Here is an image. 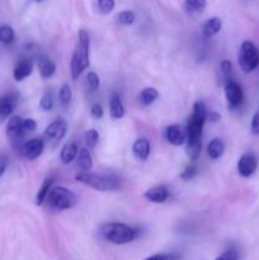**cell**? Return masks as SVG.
Instances as JSON below:
<instances>
[{"mask_svg": "<svg viewBox=\"0 0 259 260\" xmlns=\"http://www.w3.org/2000/svg\"><path fill=\"white\" fill-rule=\"evenodd\" d=\"M89 48H90V40H89L88 32L85 29H80L78 35V42H76L75 51H74L70 63L73 79H78L80 74L90 63V60H89Z\"/></svg>", "mask_w": 259, "mask_h": 260, "instance_id": "1", "label": "cell"}, {"mask_svg": "<svg viewBox=\"0 0 259 260\" xmlns=\"http://www.w3.org/2000/svg\"><path fill=\"white\" fill-rule=\"evenodd\" d=\"M101 234L107 241L116 244V245H123V244L131 243L137 236L136 230L121 222L104 223L101 228Z\"/></svg>", "mask_w": 259, "mask_h": 260, "instance_id": "2", "label": "cell"}, {"mask_svg": "<svg viewBox=\"0 0 259 260\" xmlns=\"http://www.w3.org/2000/svg\"><path fill=\"white\" fill-rule=\"evenodd\" d=\"M76 180L83 184L101 192H109L119 187V179L113 174H91V173H80L76 175Z\"/></svg>", "mask_w": 259, "mask_h": 260, "instance_id": "3", "label": "cell"}, {"mask_svg": "<svg viewBox=\"0 0 259 260\" xmlns=\"http://www.w3.org/2000/svg\"><path fill=\"white\" fill-rule=\"evenodd\" d=\"M239 66L244 73H251L259 65V50L250 41H245L239 51Z\"/></svg>", "mask_w": 259, "mask_h": 260, "instance_id": "4", "label": "cell"}, {"mask_svg": "<svg viewBox=\"0 0 259 260\" xmlns=\"http://www.w3.org/2000/svg\"><path fill=\"white\" fill-rule=\"evenodd\" d=\"M48 203L57 211L70 210L76 205V196L63 187H56L48 193Z\"/></svg>", "mask_w": 259, "mask_h": 260, "instance_id": "5", "label": "cell"}, {"mask_svg": "<svg viewBox=\"0 0 259 260\" xmlns=\"http://www.w3.org/2000/svg\"><path fill=\"white\" fill-rule=\"evenodd\" d=\"M225 96L230 108H238L244 99V93L241 86L236 81L230 80L225 84Z\"/></svg>", "mask_w": 259, "mask_h": 260, "instance_id": "6", "label": "cell"}, {"mask_svg": "<svg viewBox=\"0 0 259 260\" xmlns=\"http://www.w3.org/2000/svg\"><path fill=\"white\" fill-rule=\"evenodd\" d=\"M45 150V142L42 139H32L25 141L20 146V154L27 160H35Z\"/></svg>", "mask_w": 259, "mask_h": 260, "instance_id": "7", "label": "cell"}, {"mask_svg": "<svg viewBox=\"0 0 259 260\" xmlns=\"http://www.w3.org/2000/svg\"><path fill=\"white\" fill-rule=\"evenodd\" d=\"M66 134V122L62 118H57L56 121H53L52 123L48 124L45 129V136L46 140L52 142H58L63 139Z\"/></svg>", "mask_w": 259, "mask_h": 260, "instance_id": "8", "label": "cell"}, {"mask_svg": "<svg viewBox=\"0 0 259 260\" xmlns=\"http://www.w3.org/2000/svg\"><path fill=\"white\" fill-rule=\"evenodd\" d=\"M258 161L253 154H244L238 161L239 175L243 178H249L255 173Z\"/></svg>", "mask_w": 259, "mask_h": 260, "instance_id": "9", "label": "cell"}, {"mask_svg": "<svg viewBox=\"0 0 259 260\" xmlns=\"http://www.w3.org/2000/svg\"><path fill=\"white\" fill-rule=\"evenodd\" d=\"M24 131H23V118L19 116H14L9 119L7 126V136L9 137L12 141H18L24 136Z\"/></svg>", "mask_w": 259, "mask_h": 260, "instance_id": "10", "label": "cell"}, {"mask_svg": "<svg viewBox=\"0 0 259 260\" xmlns=\"http://www.w3.org/2000/svg\"><path fill=\"white\" fill-rule=\"evenodd\" d=\"M164 137L167 139V141L169 142L170 145H173V146H180V145L184 144L185 141V136L184 134H183L179 124L168 126L164 131Z\"/></svg>", "mask_w": 259, "mask_h": 260, "instance_id": "11", "label": "cell"}, {"mask_svg": "<svg viewBox=\"0 0 259 260\" xmlns=\"http://www.w3.org/2000/svg\"><path fill=\"white\" fill-rule=\"evenodd\" d=\"M144 197L152 203H164L169 197V192L164 185H156L145 192Z\"/></svg>", "mask_w": 259, "mask_h": 260, "instance_id": "12", "label": "cell"}, {"mask_svg": "<svg viewBox=\"0 0 259 260\" xmlns=\"http://www.w3.org/2000/svg\"><path fill=\"white\" fill-rule=\"evenodd\" d=\"M132 152L140 161H145L150 155V142L147 139H137L132 145Z\"/></svg>", "mask_w": 259, "mask_h": 260, "instance_id": "13", "label": "cell"}, {"mask_svg": "<svg viewBox=\"0 0 259 260\" xmlns=\"http://www.w3.org/2000/svg\"><path fill=\"white\" fill-rule=\"evenodd\" d=\"M15 96L9 94L0 98V123L4 122L10 114L13 113L15 108Z\"/></svg>", "mask_w": 259, "mask_h": 260, "instance_id": "14", "label": "cell"}, {"mask_svg": "<svg viewBox=\"0 0 259 260\" xmlns=\"http://www.w3.org/2000/svg\"><path fill=\"white\" fill-rule=\"evenodd\" d=\"M32 71L33 62L30 60H28V58H25V60L19 61L17 63V66L14 68V71H13V76H14V79L17 81H22L23 79L28 78L32 74Z\"/></svg>", "mask_w": 259, "mask_h": 260, "instance_id": "15", "label": "cell"}, {"mask_svg": "<svg viewBox=\"0 0 259 260\" xmlns=\"http://www.w3.org/2000/svg\"><path fill=\"white\" fill-rule=\"evenodd\" d=\"M37 66L38 70H40L41 76L43 79H48L55 74L56 71V65L51 58H48L47 56H40L37 58Z\"/></svg>", "mask_w": 259, "mask_h": 260, "instance_id": "16", "label": "cell"}, {"mask_svg": "<svg viewBox=\"0 0 259 260\" xmlns=\"http://www.w3.org/2000/svg\"><path fill=\"white\" fill-rule=\"evenodd\" d=\"M79 154V149L78 145L75 142H68V144L63 145V147L61 149V154H60V159L62 161V164L68 165L78 156Z\"/></svg>", "mask_w": 259, "mask_h": 260, "instance_id": "17", "label": "cell"}, {"mask_svg": "<svg viewBox=\"0 0 259 260\" xmlns=\"http://www.w3.org/2000/svg\"><path fill=\"white\" fill-rule=\"evenodd\" d=\"M109 109H111V117L113 119H121L124 116V107L121 101V96L117 93H113L109 101Z\"/></svg>", "mask_w": 259, "mask_h": 260, "instance_id": "18", "label": "cell"}, {"mask_svg": "<svg viewBox=\"0 0 259 260\" xmlns=\"http://www.w3.org/2000/svg\"><path fill=\"white\" fill-rule=\"evenodd\" d=\"M223 151H225V144L221 139H213L211 140L210 144L207 146V154L212 160H217L222 156Z\"/></svg>", "mask_w": 259, "mask_h": 260, "instance_id": "19", "label": "cell"}, {"mask_svg": "<svg viewBox=\"0 0 259 260\" xmlns=\"http://www.w3.org/2000/svg\"><path fill=\"white\" fill-rule=\"evenodd\" d=\"M78 167L83 173H89L93 169V159L88 149H81L78 154Z\"/></svg>", "mask_w": 259, "mask_h": 260, "instance_id": "20", "label": "cell"}, {"mask_svg": "<svg viewBox=\"0 0 259 260\" xmlns=\"http://www.w3.org/2000/svg\"><path fill=\"white\" fill-rule=\"evenodd\" d=\"M221 25H222V23H221V20L218 19V18H211V19H208L207 22L205 23V25H203V36H205L206 38H210L212 37V36L217 35L221 29Z\"/></svg>", "mask_w": 259, "mask_h": 260, "instance_id": "21", "label": "cell"}, {"mask_svg": "<svg viewBox=\"0 0 259 260\" xmlns=\"http://www.w3.org/2000/svg\"><path fill=\"white\" fill-rule=\"evenodd\" d=\"M52 183H53L52 178H46V179L43 180L42 185H41V188L38 189L37 196H36V205L41 206L43 202H45V200L47 198L48 193H50L51 190V185H52Z\"/></svg>", "mask_w": 259, "mask_h": 260, "instance_id": "22", "label": "cell"}, {"mask_svg": "<svg viewBox=\"0 0 259 260\" xmlns=\"http://www.w3.org/2000/svg\"><path fill=\"white\" fill-rule=\"evenodd\" d=\"M206 5H207L206 0H184V9L189 14L203 12Z\"/></svg>", "mask_w": 259, "mask_h": 260, "instance_id": "23", "label": "cell"}, {"mask_svg": "<svg viewBox=\"0 0 259 260\" xmlns=\"http://www.w3.org/2000/svg\"><path fill=\"white\" fill-rule=\"evenodd\" d=\"M157 96H159V93H157L156 89L150 86V88H145L144 90L140 93L139 99L144 106H150V104H152L156 101Z\"/></svg>", "mask_w": 259, "mask_h": 260, "instance_id": "24", "label": "cell"}, {"mask_svg": "<svg viewBox=\"0 0 259 260\" xmlns=\"http://www.w3.org/2000/svg\"><path fill=\"white\" fill-rule=\"evenodd\" d=\"M71 96H73V91L69 84H62L58 91V99H60V104L63 108H68L69 104L71 102Z\"/></svg>", "mask_w": 259, "mask_h": 260, "instance_id": "25", "label": "cell"}, {"mask_svg": "<svg viewBox=\"0 0 259 260\" xmlns=\"http://www.w3.org/2000/svg\"><path fill=\"white\" fill-rule=\"evenodd\" d=\"M202 150V140L200 141H187V154L190 160H197Z\"/></svg>", "mask_w": 259, "mask_h": 260, "instance_id": "26", "label": "cell"}, {"mask_svg": "<svg viewBox=\"0 0 259 260\" xmlns=\"http://www.w3.org/2000/svg\"><path fill=\"white\" fill-rule=\"evenodd\" d=\"M231 70H233V65H231V62L229 60H225L221 62L220 65V74H221V83L225 85L228 81L233 80V79H230L231 76Z\"/></svg>", "mask_w": 259, "mask_h": 260, "instance_id": "27", "label": "cell"}, {"mask_svg": "<svg viewBox=\"0 0 259 260\" xmlns=\"http://www.w3.org/2000/svg\"><path fill=\"white\" fill-rule=\"evenodd\" d=\"M14 41V30L9 25H2L0 27V42L9 45Z\"/></svg>", "mask_w": 259, "mask_h": 260, "instance_id": "28", "label": "cell"}, {"mask_svg": "<svg viewBox=\"0 0 259 260\" xmlns=\"http://www.w3.org/2000/svg\"><path fill=\"white\" fill-rule=\"evenodd\" d=\"M136 19V15L131 10H123L117 14V22L122 25H131Z\"/></svg>", "mask_w": 259, "mask_h": 260, "instance_id": "29", "label": "cell"}, {"mask_svg": "<svg viewBox=\"0 0 259 260\" xmlns=\"http://www.w3.org/2000/svg\"><path fill=\"white\" fill-rule=\"evenodd\" d=\"M98 141H99V134L96 129L91 128V129H89V131H86L85 142H86V145H88L89 149L93 150L94 147L96 146V144H98Z\"/></svg>", "mask_w": 259, "mask_h": 260, "instance_id": "30", "label": "cell"}, {"mask_svg": "<svg viewBox=\"0 0 259 260\" xmlns=\"http://www.w3.org/2000/svg\"><path fill=\"white\" fill-rule=\"evenodd\" d=\"M182 256L177 253H157L154 255H150L144 260H180Z\"/></svg>", "mask_w": 259, "mask_h": 260, "instance_id": "31", "label": "cell"}, {"mask_svg": "<svg viewBox=\"0 0 259 260\" xmlns=\"http://www.w3.org/2000/svg\"><path fill=\"white\" fill-rule=\"evenodd\" d=\"M40 107L43 111H51L53 108V96L51 91H46L43 96L41 98Z\"/></svg>", "mask_w": 259, "mask_h": 260, "instance_id": "32", "label": "cell"}, {"mask_svg": "<svg viewBox=\"0 0 259 260\" xmlns=\"http://www.w3.org/2000/svg\"><path fill=\"white\" fill-rule=\"evenodd\" d=\"M216 260H240V254L236 248H230L218 255Z\"/></svg>", "mask_w": 259, "mask_h": 260, "instance_id": "33", "label": "cell"}, {"mask_svg": "<svg viewBox=\"0 0 259 260\" xmlns=\"http://www.w3.org/2000/svg\"><path fill=\"white\" fill-rule=\"evenodd\" d=\"M114 0H98V9L103 14H108L114 9Z\"/></svg>", "mask_w": 259, "mask_h": 260, "instance_id": "34", "label": "cell"}, {"mask_svg": "<svg viewBox=\"0 0 259 260\" xmlns=\"http://www.w3.org/2000/svg\"><path fill=\"white\" fill-rule=\"evenodd\" d=\"M86 85L91 91H95L99 88V78L95 73H89L86 75Z\"/></svg>", "mask_w": 259, "mask_h": 260, "instance_id": "35", "label": "cell"}, {"mask_svg": "<svg viewBox=\"0 0 259 260\" xmlns=\"http://www.w3.org/2000/svg\"><path fill=\"white\" fill-rule=\"evenodd\" d=\"M197 173H198V168L196 167L195 164H190L188 165V167L184 169V172L180 174V178L184 180H190L192 178H195L196 175H197Z\"/></svg>", "mask_w": 259, "mask_h": 260, "instance_id": "36", "label": "cell"}, {"mask_svg": "<svg viewBox=\"0 0 259 260\" xmlns=\"http://www.w3.org/2000/svg\"><path fill=\"white\" fill-rule=\"evenodd\" d=\"M90 114H91V117H93V118L101 119L102 117H103V114H104L103 107H102L99 103H94L93 106H91V108H90Z\"/></svg>", "mask_w": 259, "mask_h": 260, "instance_id": "37", "label": "cell"}, {"mask_svg": "<svg viewBox=\"0 0 259 260\" xmlns=\"http://www.w3.org/2000/svg\"><path fill=\"white\" fill-rule=\"evenodd\" d=\"M36 127H37V123H36L35 119H32V118L23 119V131H24V134L35 131Z\"/></svg>", "mask_w": 259, "mask_h": 260, "instance_id": "38", "label": "cell"}, {"mask_svg": "<svg viewBox=\"0 0 259 260\" xmlns=\"http://www.w3.org/2000/svg\"><path fill=\"white\" fill-rule=\"evenodd\" d=\"M250 128H251V132H253L254 135H259V111L253 116Z\"/></svg>", "mask_w": 259, "mask_h": 260, "instance_id": "39", "label": "cell"}, {"mask_svg": "<svg viewBox=\"0 0 259 260\" xmlns=\"http://www.w3.org/2000/svg\"><path fill=\"white\" fill-rule=\"evenodd\" d=\"M7 165H8V157L5 155H0V177L4 174L5 169H7Z\"/></svg>", "mask_w": 259, "mask_h": 260, "instance_id": "40", "label": "cell"}, {"mask_svg": "<svg viewBox=\"0 0 259 260\" xmlns=\"http://www.w3.org/2000/svg\"><path fill=\"white\" fill-rule=\"evenodd\" d=\"M207 119H210L211 122H218L220 121V114L217 113V112H208L207 114Z\"/></svg>", "mask_w": 259, "mask_h": 260, "instance_id": "41", "label": "cell"}, {"mask_svg": "<svg viewBox=\"0 0 259 260\" xmlns=\"http://www.w3.org/2000/svg\"><path fill=\"white\" fill-rule=\"evenodd\" d=\"M33 2H36V3H41V2H45V0H33Z\"/></svg>", "mask_w": 259, "mask_h": 260, "instance_id": "42", "label": "cell"}]
</instances>
